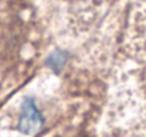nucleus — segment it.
Segmentation results:
<instances>
[{
  "label": "nucleus",
  "mask_w": 146,
  "mask_h": 137,
  "mask_svg": "<svg viewBox=\"0 0 146 137\" xmlns=\"http://www.w3.org/2000/svg\"><path fill=\"white\" fill-rule=\"evenodd\" d=\"M67 62V55L62 51H55L52 55H50L47 65L52 68V71H60Z\"/></svg>",
  "instance_id": "2"
},
{
  "label": "nucleus",
  "mask_w": 146,
  "mask_h": 137,
  "mask_svg": "<svg viewBox=\"0 0 146 137\" xmlns=\"http://www.w3.org/2000/svg\"><path fill=\"white\" fill-rule=\"evenodd\" d=\"M43 126V116L38 112L37 106L34 105L33 100L27 99L23 105V113L20 116V122H19V127L23 133L26 134H31L36 133L40 127Z\"/></svg>",
  "instance_id": "1"
}]
</instances>
